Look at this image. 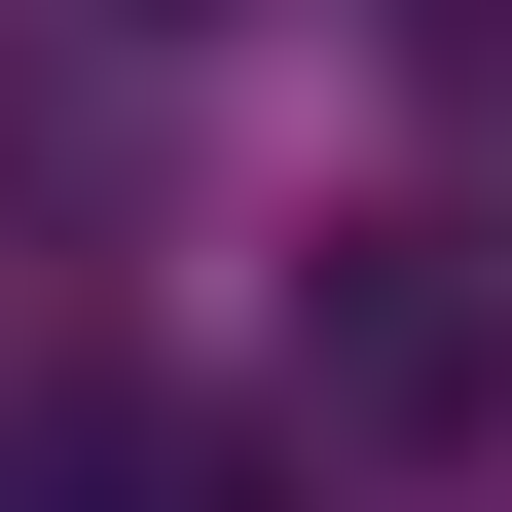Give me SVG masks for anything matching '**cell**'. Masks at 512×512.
<instances>
[{
  "mask_svg": "<svg viewBox=\"0 0 512 512\" xmlns=\"http://www.w3.org/2000/svg\"><path fill=\"white\" fill-rule=\"evenodd\" d=\"M293 403H330V439H476V403H512V293H476L439 220H366V293L293 330Z\"/></svg>",
  "mask_w": 512,
  "mask_h": 512,
  "instance_id": "6da1fadb",
  "label": "cell"
},
{
  "mask_svg": "<svg viewBox=\"0 0 512 512\" xmlns=\"http://www.w3.org/2000/svg\"><path fill=\"white\" fill-rule=\"evenodd\" d=\"M37 512H293V476H220V439H74Z\"/></svg>",
  "mask_w": 512,
  "mask_h": 512,
  "instance_id": "7a4b0ae2",
  "label": "cell"
}]
</instances>
